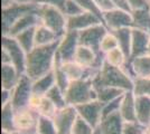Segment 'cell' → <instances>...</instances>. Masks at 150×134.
Here are the masks:
<instances>
[{"label":"cell","mask_w":150,"mask_h":134,"mask_svg":"<svg viewBox=\"0 0 150 134\" xmlns=\"http://www.w3.org/2000/svg\"><path fill=\"white\" fill-rule=\"evenodd\" d=\"M58 43L59 41L47 46H36L27 54L25 75L31 81H35L53 70Z\"/></svg>","instance_id":"1"},{"label":"cell","mask_w":150,"mask_h":134,"mask_svg":"<svg viewBox=\"0 0 150 134\" xmlns=\"http://www.w3.org/2000/svg\"><path fill=\"white\" fill-rule=\"evenodd\" d=\"M93 85L95 89L101 87H114L129 92L133 88V79L128 76L121 67H114L104 62L100 72L93 78Z\"/></svg>","instance_id":"2"},{"label":"cell","mask_w":150,"mask_h":134,"mask_svg":"<svg viewBox=\"0 0 150 134\" xmlns=\"http://www.w3.org/2000/svg\"><path fill=\"white\" fill-rule=\"evenodd\" d=\"M67 105L79 106L96 100V91L94 88L93 79H81L71 82L65 91Z\"/></svg>","instance_id":"3"},{"label":"cell","mask_w":150,"mask_h":134,"mask_svg":"<svg viewBox=\"0 0 150 134\" xmlns=\"http://www.w3.org/2000/svg\"><path fill=\"white\" fill-rule=\"evenodd\" d=\"M37 13L42 25L50 28L61 38L65 35L67 17L61 9L48 5H38Z\"/></svg>","instance_id":"4"},{"label":"cell","mask_w":150,"mask_h":134,"mask_svg":"<svg viewBox=\"0 0 150 134\" xmlns=\"http://www.w3.org/2000/svg\"><path fill=\"white\" fill-rule=\"evenodd\" d=\"M38 4H19L13 2L11 6L1 9V30L2 36L8 35L10 28L17 20L27 13L37 11Z\"/></svg>","instance_id":"5"},{"label":"cell","mask_w":150,"mask_h":134,"mask_svg":"<svg viewBox=\"0 0 150 134\" xmlns=\"http://www.w3.org/2000/svg\"><path fill=\"white\" fill-rule=\"evenodd\" d=\"M1 48L7 51L9 54L11 64L16 67L20 75H25L26 73V59H27V53H26L21 46L18 44L16 38L11 36H2L1 37Z\"/></svg>","instance_id":"6"},{"label":"cell","mask_w":150,"mask_h":134,"mask_svg":"<svg viewBox=\"0 0 150 134\" xmlns=\"http://www.w3.org/2000/svg\"><path fill=\"white\" fill-rule=\"evenodd\" d=\"M40 115L30 107L15 111V131L23 134H35Z\"/></svg>","instance_id":"7"},{"label":"cell","mask_w":150,"mask_h":134,"mask_svg":"<svg viewBox=\"0 0 150 134\" xmlns=\"http://www.w3.org/2000/svg\"><path fill=\"white\" fill-rule=\"evenodd\" d=\"M31 96L33 81L27 75H23L16 87L11 91V105L15 111L28 107Z\"/></svg>","instance_id":"8"},{"label":"cell","mask_w":150,"mask_h":134,"mask_svg":"<svg viewBox=\"0 0 150 134\" xmlns=\"http://www.w3.org/2000/svg\"><path fill=\"white\" fill-rule=\"evenodd\" d=\"M79 46V32L67 30L58 43L56 57L61 60V63L73 62Z\"/></svg>","instance_id":"9"},{"label":"cell","mask_w":150,"mask_h":134,"mask_svg":"<svg viewBox=\"0 0 150 134\" xmlns=\"http://www.w3.org/2000/svg\"><path fill=\"white\" fill-rule=\"evenodd\" d=\"M103 25H105L110 32L122 28H132L131 13L118 8L105 11L103 13Z\"/></svg>","instance_id":"10"},{"label":"cell","mask_w":150,"mask_h":134,"mask_svg":"<svg viewBox=\"0 0 150 134\" xmlns=\"http://www.w3.org/2000/svg\"><path fill=\"white\" fill-rule=\"evenodd\" d=\"M109 29L103 24H98L88 29L79 32V44L92 48L96 53L100 51V44L102 38L104 37Z\"/></svg>","instance_id":"11"},{"label":"cell","mask_w":150,"mask_h":134,"mask_svg":"<svg viewBox=\"0 0 150 134\" xmlns=\"http://www.w3.org/2000/svg\"><path fill=\"white\" fill-rule=\"evenodd\" d=\"M77 115L83 120L90 123L94 128H98L102 121V111H103V104L99 102L98 100L92 102L85 103L79 106H75Z\"/></svg>","instance_id":"12"},{"label":"cell","mask_w":150,"mask_h":134,"mask_svg":"<svg viewBox=\"0 0 150 134\" xmlns=\"http://www.w3.org/2000/svg\"><path fill=\"white\" fill-rule=\"evenodd\" d=\"M77 117V112L74 106L67 105L64 109H58L55 116L53 117L56 125L58 134H71L74 122Z\"/></svg>","instance_id":"13"},{"label":"cell","mask_w":150,"mask_h":134,"mask_svg":"<svg viewBox=\"0 0 150 134\" xmlns=\"http://www.w3.org/2000/svg\"><path fill=\"white\" fill-rule=\"evenodd\" d=\"M150 44V34L139 29H131V54L130 59L144 56L148 54Z\"/></svg>","instance_id":"14"},{"label":"cell","mask_w":150,"mask_h":134,"mask_svg":"<svg viewBox=\"0 0 150 134\" xmlns=\"http://www.w3.org/2000/svg\"><path fill=\"white\" fill-rule=\"evenodd\" d=\"M98 24H103L96 16L90 13H82L77 16L67 17V24H66V32H82L84 29H88L90 27Z\"/></svg>","instance_id":"15"},{"label":"cell","mask_w":150,"mask_h":134,"mask_svg":"<svg viewBox=\"0 0 150 134\" xmlns=\"http://www.w3.org/2000/svg\"><path fill=\"white\" fill-rule=\"evenodd\" d=\"M40 24V19L38 16L37 11H31V13H27L24 16H21L15 24L13 27L10 28V30L8 32V35L5 36H11V37H16L18 34L28 30L30 28L37 27Z\"/></svg>","instance_id":"16"},{"label":"cell","mask_w":150,"mask_h":134,"mask_svg":"<svg viewBox=\"0 0 150 134\" xmlns=\"http://www.w3.org/2000/svg\"><path fill=\"white\" fill-rule=\"evenodd\" d=\"M28 107L35 109L40 116H46V117H50V119H53L58 111L56 106L50 102L46 96L36 95L34 93L29 101Z\"/></svg>","instance_id":"17"},{"label":"cell","mask_w":150,"mask_h":134,"mask_svg":"<svg viewBox=\"0 0 150 134\" xmlns=\"http://www.w3.org/2000/svg\"><path fill=\"white\" fill-rule=\"evenodd\" d=\"M123 124L125 121L118 112L103 117L98 128L101 134H122Z\"/></svg>","instance_id":"18"},{"label":"cell","mask_w":150,"mask_h":134,"mask_svg":"<svg viewBox=\"0 0 150 134\" xmlns=\"http://www.w3.org/2000/svg\"><path fill=\"white\" fill-rule=\"evenodd\" d=\"M119 113L125 122L137 121V115H136V95L133 94L132 91L125 92L120 105Z\"/></svg>","instance_id":"19"},{"label":"cell","mask_w":150,"mask_h":134,"mask_svg":"<svg viewBox=\"0 0 150 134\" xmlns=\"http://www.w3.org/2000/svg\"><path fill=\"white\" fill-rule=\"evenodd\" d=\"M21 76L13 65H1V89L13 91Z\"/></svg>","instance_id":"20"},{"label":"cell","mask_w":150,"mask_h":134,"mask_svg":"<svg viewBox=\"0 0 150 134\" xmlns=\"http://www.w3.org/2000/svg\"><path fill=\"white\" fill-rule=\"evenodd\" d=\"M59 40H61V37L53 30H50V28H47L46 26L39 24L36 27V30H35L36 46H47V45L55 44Z\"/></svg>","instance_id":"21"},{"label":"cell","mask_w":150,"mask_h":134,"mask_svg":"<svg viewBox=\"0 0 150 134\" xmlns=\"http://www.w3.org/2000/svg\"><path fill=\"white\" fill-rule=\"evenodd\" d=\"M55 85H56V81H55L54 73L52 70L48 74L33 81V93L36 95L45 96L50 92V89L53 88Z\"/></svg>","instance_id":"22"},{"label":"cell","mask_w":150,"mask_h":134,"mask_svg":"<svg viewBox=\"0 0 150 134\" xmlns=\"http://www.w3.org/2000/svg\"><path fill=\"white\" fill-rule=\"evenodd\" d=\"M136 115L137 121L144 126L150 124V97L136 96Z\"/></svg>","instance_id":"23"},{"label":"cell","mask_w":150,"mask_h":134,"mask_svg":"<svg viewBox=\"0 0 150 134\" xmlns=\"http://www.w3.org/2000/svg\"><path fill=\"white\" fill-rule=\"evenodd\" d=\"M132 28L150 34V9L131 11Z\"/></svg>","instance_id":"24"},{"label":"cell","mask_w":150,"mask_h":134,"mask_svg":"<svg viewBox=\"0 0 150 134\" xmlns=\"http://www.w3.org/2000/svg\"><path fill=\"white\" fill-rule=\"evenodd\" d=\"M131 29L132 28H122L112 32L119 43V48L125 53L128 59H130L131 54Z\"/></svg>","instance_id":"25"},{"label":"cell","mask_w":150,"mask_h":134,"mask_svg":"<svg viewBox=\"0 0 150 134\" xmlns=\"http://www.w3.org/2000/svg\"><path fill=\"white\" fill-rule=\"evenodd\" d=\"M131 62L133 72L137 77H150V55H144L140 57L129 59Z\"/></svg>","instance_id":"26"},{"label":"cell","mask_w":150,"mask_h":134,"mask_svg":"<svg viewBox=\"0 0 150 134\" xmlns=\"http://www.w3.org/2000/svg\"><path fill=\"white\" fill-rule=\"evenodd\" d=\"M1 131H15V109L11 103L1 106Z\"/></svg>","instance_id":"27"},{"label":"cell","mask_w":150,"mask_h":134,"mask_svg":"<svg viewBox=\"0 0 150 134\" xmlns=\"http://www.w3.org/2000/svg\"><path fill=\"white\" fill-rule=\"evenodd\" d=\"M35 30H36V27L20 32L16 37H13V38H16V40L18 41V44L21 46V48L27 54L30 53L36 47V43H35Z\"/></svg>","instance_id":"28"},{"label":"cell","mask_w":150,"mask_h":134,"mask_svg":"<svg viewBox=\"0 0 150 134\" xmlns=\"http://www.w3.org/2000/svg\"><path fill=\"white\" fill-rule=\"evenodd\" d=\"M96 91V100L102 104H106L119 98L125 94V92L122 89L114 88V87H101Z\"/></svg>","instance_id":"29"},{"label":"cell","mask_w":150,"mask_h":134,"mask_svg":"<svg viewBox=\"0 0 150 134\" xmlns=\"http://www.w3.org/2000/svg\"><path fill=\"white\" fill-rule=\"evenodd\" d=\"M53 73L55 76V81H56V85L62 89L65 93L66 88L69 87L71 81L69 79L67 75L65 74V72L62 68V63L57 57H55V63H54V68H53Z\"/></svg>","instance_id":"30"},{"label":"cell","mask_w":150,"mask_h":134,"mask_svg":"<svg viewBox=\"0 0 150 134\" xmlns=\"http://www.w3.org/2000/svg\"><path fill=\"white\" fill-rule=\"evenodd\" d=\"M127 60H128V58L119 47L104 54V62L106 64L114 66V67H122Z\"/></svg>","instance_id":"31"},{"label":"cell","mask_w":150,"mask_h":134,"mask_svg":"<svg viewBox=\"0 0 150 134\" xmlns=\"http://www.w3.org/2000/svg\"><path fill=\"white\" fill-rule=\"evenodd\" d=\"M45 96L56 106L57 109H64V107L67 106V102H66V98H65V93L57 85H55L53 88H50V92Z\"/></svg>","instance_id":"32"},{"label":"cell","mask_w":150,"mask_h":134,"mask_svg":"<svg viewBox=\"0 0 150 134\" xmlns=\"http://www.w3.org/2000/svg\"><path fill=\"white\" fill-rule=\"evenodd\" d=\"M132 92L136 96L150 97V77H137L133 81Z\"/></svg>","instance_id":"33"},{"label":"cell","mask_w":150,"mask_h":134,"mask_svg":"<svg viewBox=\"0 0 150 134\" xmlns=\"http://www.w3.org/2000/svg\"><path fill=\"white\" fill-rule=\"evenodd\" d=\"M37 134H58L54 120L46 116H40L37 125Z\"/></svg>","instance_id":"34"},{"label":"cell","mask_w":150,"mask_h":134,"mask_svg":"<svg viewBox=\"0 0 150 134\" xmlns=\"http://www.w3.org/2000/svg\"><path fill=\"white\" fill-rule=\"evenodd\" d=\"M118 47H119V43H118V39L115 37V35L109 30L101 40L100 51L103 54H106V53H109L112 49H115Z\"/></svg>","instance_id":"35"},{"label":"cell","mask_w":150,"mask_h":134,"mask_svg":"<svg viewBox=\"0 0 150 134\" xmlns=\"http://www.w3.org/2000/svg\"><path fill=\"white\" fill-rule=\"evenodd\" d=\"M96 131V128H94L90 123L83 120L77 115L76 120L74 122V125L72 128L71 134H94Z\"/></svg>","instance_id":"36"},{"label":"cell","mask_w":150,"mask_h":134,"mask_svg":"<svg viewBox=\"0 0 150 134\" xmlns=\"http://www.w3.org/2000/svg\"><path fill=\"white\" fill-rule=\"evenodd\" d=\"M75 1L80 5V7L85 13H93L94 16H96L103 22V13L100 10V8L96 6L94 0H75Z\"/></svg>","instance_id":"37"},{"label":"cell","mask_w":150,"mask_h":134,"mask_svg":"<svg viewBox=\"0 0 150 134\" xmlns=\"http://www.w3.org/2000/svg\"><path fill=\"white\" fill-rule=\"evenodd\" d=\"M144 124L138 121L125 122L122 134H144Z\"/></svg>","instance_id":"38"},{"label":"cell","mask_w":150,"mask_h":134,"mask_svg":"<svg viewBox=\"0 0 150 134\" xmlns=\"http://www.w3.org/2000/svg\"><path fill=\"white\" fill-rule=\"evenodd\" d=\"M63 13L66 15V17H73V16H77L80 13H84V10L75 0H66Z\"/></svg>","instance_id":"39"},{"label":"cell","mask_w":150,"mask_h":134,"mask_svg":"<svg viewBox=\"0 0 150 134\" xmlns=\"http://www.w3.org/2000/svg\"><path fill=\"white\" fill-rule=\"evenodd\" d=\"M122 96L119 97V98H117V100H114V101H112V102L103 104V111H102L103 117H105V116H108V115L114 114V113H118V112H119ZM103 117H102V119H103Z\"/></svg>","instance_id":"40"},{"label":"cell","mask_w":150,"mask_h":134,"mask_svg":"<svg viewBox=\"0 0 150 134\" xmlns=\"http://www.w3.org/2000/svg\"><path fill=\"white\" fill-rule=\"evenodd\" d=\"M130 8V11L144 10L150 8V0H127Z\"/></svg>","instance_id":"41"},{"label":"cell","mask_w":150,"mask_h":134,"mask_svg":"<svg viewBox=\"0 0 150 134\" xmlns=\"http://www.w3.org/2000/svg\"><path fill=\"white\" fill-rule=\"evenodd\" d=\"M36 4L38 5H48V6L56 7L61 10H64V6L66 4V0H37Z\"/></svg>","instance_id":"42"},{"label":"cell","mask_w":150,"mask_h":134,"mask_svg":"<svg viewBox=\"0 0 150 134\" xmlns=\"http://www.w3.org/2000/svg\"><path fill=\"white\" fill-rule=\"evenodd\" d=\"M94 2L96 4V6L100 8V10L102 13H105V11L114 9V6L111 2V0H94Z\"/></svg>","instance_id":"43"},{"label":"cell","mask_w":150,"mask_h":134,"mask_svg":"<svg viewBox=\"0 0 150 134\" xmlns=\"http://www.w3.org/2000/svg\"><path fill=\"white\" fill-rule=\"evenodd\" d=\"M11 103V91L1 89V106Z\"/></svg>","instance_id":"44"},{"label":"cell","mask_w":150,"mask_h":134,"mask_svg":"<svg viewBox=\"0 0 150 134\" xmlns=\"http://www.w3.org/2000/svg\"><path fill=\"white\" fill-rule=\"evenodd\" d=\"M111 2L113 4L114 8L130 11V8H129V5H128V1H127V0H111ZM130 13H131V11H130Z\"/></svg>","instance_id":"45"},{"label":"cell","mask_w":150,"mask_h":134,"mask_svg":"<svg viewBox=\"0 0 150 134\" xmlns=\"http://www.w3.org/2000/svg\"><path fill=\"white\" fill-rule=\"evenodd\" d=\"M1 65H13L9 54L7 53V51L2 49V48H1Z\"/></svg>","instance_id":"46"},{"label":"cell","mask_w":150,"mask_h":134,"mask_svg":"<svg viewBox=\"0 0 150 134\" xmlns=\"http://www.w3.org/2000/svg\"><path fill=\"white\" fill-rule=\"evenodd\" d=\"M13 2H15V0H1V9L11 6Z\"/></svg>","instance_id":"47"},{"label":"cell","mask_w":150,"mask_h":134,"mask_svg":"<svg viewBox=\"0 0 150 134\" xmlns=\"http://www.w3.org/2000/svg\"><path fill=\"white\" fill-rule=\"evenodd\" d=\"M15 1L19 4H36L37 0H15Z\"/></svg>","instance_id":"48"},{"label":"cell","mask_w":150,"mask_h":134,"mask_svg":"<svg viewBox=\"0 0 150 134\" xmlns=\"http://www.w3.org/2000/svg\"><path fill=\"white\" fill-rule=\"evenodd\" d=\"M144 134H150V124H149V125H147V126L144 128Z\"/></svg>","instance_id":"49"},{"label":"cell","mask_w":150,"mask_h":134,"mask_svg":"<svg viewBox=\"0 0 150 134\" xmlns=\"http://www.w3.org/2000/svg\"><path fill=\"white\" fill-rule=\"evenodd\" d=\"M10 134H23V133H20V132H18V131H13V132H11Z\"/></svg>","instance_id":"50"},{"label":"cell","mask_w":150,"mask_h":134,"mask_svg":"<svg viewBox=\"0 0 150 134\" xmlns=\"http://www.w3.org/2000/svg\"><path fill=\"white\" fill-rule=\"evenodd\" d=\"M94 134H101L100 131H99V128H96V131H95V133H94Z\"/></svg>","instance_id":"51"},{"label":"cell","mask_w":150,"mask_h":134,"mask_svg":"<svg viewBox=\"0 0 150 134\" xmlns=\"http://www.w3.org/2000/svg\"><path fill=\"white\" fill-rule=\"evenodd\" d=\"M148 55H150V44H149V48H148Z\"/></svg>","instance_id":"52"},{"label":"cell","mask_w":150,"mask_h":134,"mask_svg":"<svg viewBox=\"0 0 150 134\" xmlns=\"http://www.w3.org/2000/svg\"><path fill=\"white\" fill-rule=\"evenodd\" d=\"M35 134H37V133H35Z\"/></svg>","instance_id":"53"},{"label":"cell","mask_w":150,"mask_h":134,"mask_svg":"<svg viewBox=\"0 0 150 134\" xmlns=\"http://www.w3.org/2000/svg\"><path fill=\"white\" fill-rule=\"evenodd\" d=\"M149 9H150V8H149Z\"/></svg>","instance_id":"54"}]
</instances>
